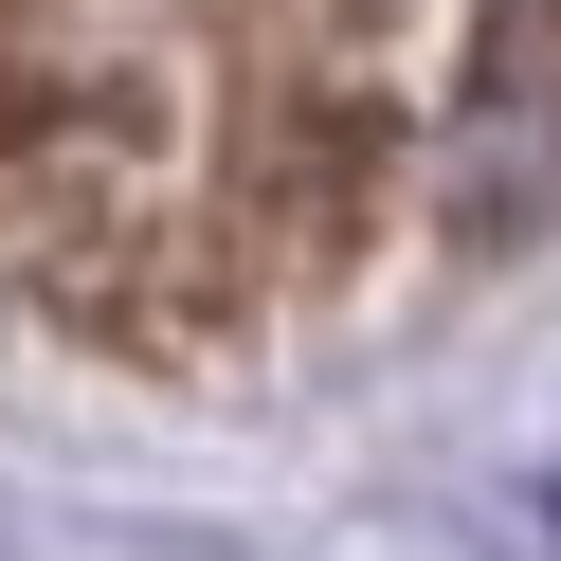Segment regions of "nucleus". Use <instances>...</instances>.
<instances>
[{
    "label": "nucleus",
    "mask_w": 561,
    "mask_h": 561,
    "mask_svg": "<svg viewBox=\"0 0 561 561\" xmlns=\"http://www.w3.org/2000/svg\"><path fill=\"white\" fill-rule=\"evenodd\" d=\"M435 199H453L471 254L561 236V0H471L453 127H435Z\"/></svg>",
    "instance_id": "f257e3e1"
}]
</instances>
